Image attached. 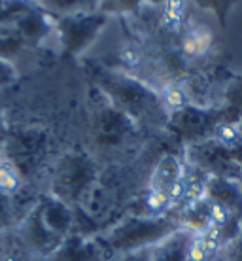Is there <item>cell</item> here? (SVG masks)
Returning <instances> with one entry per match:
<instances>
[{"label":"cell","instance_id":"1","mask_svg":"<svg viewBox=\"0 0 242 261\" xmlns=\"http://www.w3.org/2000/svg\"><path fill=\"white\" fill-rule=\"evenodd\" d=\"M95 87L106 97L112 106L138 125V127H165L169 121V108L163 95L151 85L129 72L97 66L93 68Z\"/></svg>","mask_w":242,"mask_h":261},{"label":"cell","instance_id":"2","mask_svg":"<svg viewBox=\"0 0 242 261\" xmlns=\"http://www.w3.org/2000/svg\"><path fill=\"white\" fill-rule=\"evenodd\" d=\"M180 227L182 223L174 210L165 214H132L97 235V241L104 248L110 261L116 255L153 248Z\"/></svg>","mask_w":242,"mask_h":261},{"label":"cell","instance_id":"3","mask_svg":"<svg viewBox=\"0 0 242 261\" xmlns=\"http://www.w3.org/2000/svg\"><path fill=\"white\" fill-rule=\"evenodd\" d=\"M97 176L98 169L91 153L82 148H74L66 151L55 165L49 195L70 204L72 208L79 206L91 191L93 184L97 182Z\"/></svg>","mask_w":242,"mask_h":261},{"label":"cell","instance_id":"4","mask_svg":"<svg viewBox=\"0 0 242 261\" xmlns=\"http://www.w3.org/2000/svg\"><path fill=\"white\" fill-rule=\"evenodd\" d=\"M98 102L91 114L93 146L100 153H116L127 148L138 137V127L129 116L112 106L102 93L98 91Z\"/></svg>","mask_w":242,"mask_h":261},{"label":"cell","instance_id":"5","mask_svg":"<svg viewBox=\"0 0 242 261\" xmlns=\"http://www.w3.org/2000/svg\"><path fill=\"white\" fill-rule=\"evenodd\" d=\"M222 106H203L185 102L169 112L167 130H170L185 146L203 142L216 137V130L223 125Z\"/></svg>","mask_w":242,"mask_h":261},{"label":"cell","instance_id":"6","mask_svg":"<svg viewBox=\"0 0 242 261\" xmlns=\"http://www.w3.org/2000/svg\"><path fill=\"white\" fill-rule=\"evenodd\" d=\"M49 138L42 129H19L4 138L0 153L17 169L23 180L33 178L47 155Z\"/></svg>","mask_w":242,"mask_h":261},{"label":"cell","instance_id":"7","mask_svg":"<svg viewBox=\"0 0 242 261\" xmlns=\"http://www.w3.org/2000/svg\"><path fill=\"white\" fill-rule=\"evenodd\" d=\"M108 19L110 15L102 12L55 19V33L59 36L63 53L66 57H79L85 53L108 25Z\"/></svg>","mask_w":242,"mask_h":261},{"label":"cell","instance_id":"8","mask_svg":"<svg viewBox=\"0 0 242 261\" xmlns=\"http://www.w3.org/2000/svg\"><path fill=\"white\" fill-rule=\"evenodd\" d=\"M185 163L206 176H220L242 184V169L231 155L229 148L218 138L185 146Z\"/></svg>","mask_w":242,"mask_h":261},{"label":"cell","instance_id":"9","mask_svg":"<svg viewBox=\"0 0 242 261\" xmlns=\"http://www.w3.org/2000/svg\"><path fill=\"white\" fill-rule=\"evenodd\" d=\"M15 235L17 241L23 246L26 254L31 255L33 259H42L46 261L47 257H51L57 248H59L65 239L57 237L51 233L47 225L42 220V210H40V199L34 204L33 208L29 210L21 222L15 227Z\"/></svg>","mask_w":242,"mask_h":261},{"label":"cell","instance_id":"10","mask_svg":"<svg viewBox=\"0 0 242 261\" xmlns=\"http://www.w3.org/2000/svg\"><path fill=\"white\" fill-rule=\"evenodd\" d=\"M12 29L25 40L29 47H36L55 31V19L36 2L12 21Z\"/></svg>","mask_w":242,"mask_h":261},{"label":"cell","instance_id":"11","mask_svg":"<svg viewBox=\"0 0 242 261\" xmlns=\"http://www.w3.org/2000/svg\"><path fill=\"white\" fill-rule=\"evenodd\" d=\"M106 252L97 241V237L82 233H70L57 252L46 261H106Z\"/></svg>","mask_w":242,"mask_h":261},{"label":"cell","instance_id":"12","mask_svg":"<svg viewBox=\"0 0 242 261\" xmlns=\"http://www.w3.org/2000/svg\"><path fill=\"white\" fill-rule=\"evenodd\" d=\"M40 210H42V220L47 225V229L55 233L61 239L74 233L76 227V212L70 204L55 199V197H40Z\"/></svg>","mask_w":242,"mask_h":261},{"label":"cell","instance_id":"13","mask_svg":"<svg viewBox=\"0 0 242 261\" xmlns=\"http://www.w3.org/2000/svg\"><path fill=\"white\" fill-rule=\"evenodd\" d=\"M204 197L231 214L242 216V184L220 176H208L204 184Z\"/></svg>","mask_w":242,"mask_h":261},{"label":"cell","instance_id":"14","mask_svg":"<svg viewBox=\"0 0 242 261\" xmlns=\"http://www.w3.org/2000/svg\"><path fill=\"white\" fill-rule=\"evenodd\" d=\"M195 233L180 227L151 248V261H190V246Z\"/></svg>","mask_w":242,"mask_h":261},{"label":"cell","instance_id":"15","mask_svg":"<svg viewBox=\"0 0 242 261\" xmlns=\"http://www.w3.org/2000/svg\"><path fill=\"white\" fill-rule=\"evenodd\" d=\"M180 218L182 227L190 229L193 233H204L214 225V218H212V204L208 199H195L191 202H185L182 206V210L176 212Z\"/></svg>","mask_w":242,"mask_h":261},{"label":"cell","instance_id":"16","mask_svg":"<svg viewBox=\"0 0 242 261\" xmlns=\"http://www.w3.org/2000/svg\"><path fill=\"white\" fill-rule=\"evenodd\" d=\"M36 2L53 19L100 12V0H36Z\"/></svg>","mask_w":242,"mask_h":261},{"label":"cell","instance_id":"17","mask_svg":"<svg viewBox=\"0 0 242 261\" xmlns=\"http://www.w3.org/2000/svg\"><path fill=\"white\" fill-rule=\"evenodd\" d=\"M214 34L204 25H185L182 31V55L190 59L204 57L210 51Z\"/></svg>","mask_w":242,"mask_h":261},{"label":"cell","instance_id":"18","mask_svg":"<svg viewBox=\"0 0 242 261\" xmlns=\"http://www.w3.org/2000/svg\"><path fill=\"white\" fill-rule=\"evenodd\" d=\"M223 121L227 125H236L242 119V78L225 89V97H223Z\"/></svg>","mask_w":242,"mask_h":261},{"label":"cell","instance_id":"19","mask_svg":"<svg viewBox=\"0 0 242 261\" xmlns=\"http://www.w3.org/2000/svg\"><path fill=\"white\" fill-rule=\"evenodd\" d=\"M29 44L12 29V25L0 33V57L6 61H15L25 51Z\"/></svg>","mask_w":242,"mask_h":261},{"label":"cell","instance_id":"20","mask_svg":"<svg viewBox=\"0 0 242 261\" xmlns=\"http://www.w3.org/2000/svg\"><path fill=\"white\" fill-rule=\"evenodd\" d=\"M23 184L25 180L21 178L17 169L0 153V191L8 193V195H15L17 191H21Z\"/></svg>","mask_w":242,"mask_h":261},{"label":"cell","instance_id":"21","mask_svg":"<svg viewBox=\"0 0 242 261\" xmlns=\"http://www.w3.org/2000/svg\"><path fill=\"white\" fill-rule=\"evenodd\" d=\"M191 4H195L199 10L208 13H214V17L218 19L220 27L227 25V17L233 8L242 2V0H190Z\"/></svg>","mask_w":242,"mask_h":261},{"label":"cell","instance_id":"22","mask_svg":"<svg viewBox=\"0 0 242 261\" xmlns=\"http://www.w3.org/2000/svg\"><path fill=\"white\" fill-rule=\"evenodd\" d=\"M17 223H19V218H17V210L13 204V195L0 191V231L12 233L17 227Z\"/></svg>","mask_w":242,"mask_h":261},{"label":"cell","instance_id":"23","mask_svg":"<svg viewBox=\"0 0 242 261\" xmlns=\"http://www.w3.org/2000/svg\"><path fill=\"white\" fill-rule=\"evenodd\" d=\"M144 0H100V12L106 15H123L137 13Z\"/></svg>","mask_w":242,"mask_h":261},{"label":"cell","instance_id":"24","mask_svg":"<svg viewBox=\"0 0 242 261\" xmlns=\"http://www.w3.org/2000/svg\"><path fill=\"white\" fill-rule=\"evenodd\" d=\"M220 257L222 261H242V231L223 246Z\"/></svg>","mask_w":242,"mask_h":261},{"label":"cell","instance_id":"25","mask_svg":"<svg viewBox=\"0 0 242 261\" xmlns=\"http://www.w3.org/2000/svg\"><path fill=\"white\" fill-rule=\"evenodd\" d=\"M17 76H19V74H17L15 63L0 57V89H6V87L15 84Z\"/></svg>","mask_w":242,"mask_h":261},{"label":"cell","instance_id":"26","mask_svg":"<svg viewBox=\"0 0 242 261\" xmlns=\"http://www.w3.org/2000/svg\"><path fill=\"white\" fill-rule=\"evenodd\" d=\"M110 261H151V248L137 250V252H129V254H121L112 257Z\"/></svg>","mask_w":242,"mask_h":261},{"label":"cell","instance_id":"27","mask_svg":"<svg viewBox=\"0 0 242 261\" xmlns=\"http://www.w3.org/2000/svg\"><path fill=\"white\" fill-rule=\"evenodd\" d=\"M0 261H13L12 248H10V233L0 231Z\"/></svg>","mask_w":242,"mask_h":261},{"label":"cell","instance_id":"28","mask_svg":"<svg viewBox=\"0 0 242 261\" xmlns=\"http://www.w3.org/2000/svg\"><path fill=\"white\" fill-rule=\"evenodd\" d=\"M146 4H151V6H161L163 2H167V0H144Z\"/></svg>","mask_w":242,"mask_h":261},{"label":"cell","instance_id":"29","mask_svg":"<svg viewBox=\"0 0 242 261\" xmlns=\"http://www.w3.org/2000/svg\"><path fill=\"white\" fill-rule=\"evenodd\" d=\"M235 127H236V130H238V135H240V137H242V119H240V121H238V123L235 125Z\"/></svg>","mask_w":242,"mask_h":261},{"label":"cell","instance_id":"30","mask_svg":"<svg viewBox=\"0 0 242 261\" xmlns=\"http://www.w3.org/2000/svg\"><path fill=\"white\" fill-rule=\"evenodd\" d=\"M208 261H222V257H220V255H216V257H212V259H208Z\"/></svg>","mask_w":242,"mask_h":261}]
</instances>
